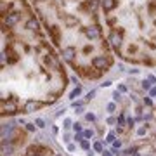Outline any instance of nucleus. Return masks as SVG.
Segmentation results:
<instances>
[{
  "mask_svg": "<svg viewBox=\"0 0 156 156\" xmlns=\"http://www.w3.org/2000/svg\"><path fill=\"white\" fill-rule=\"evenodd\" d=\"M102 156H113V154H111V151H102Z\"/></svg>",
  "mask_w": 156,
  "mask_h": 156,
  "instance_id": "obj_38",
  "label": "nucleus"
},
{
  "mask_svg": "<svg viewBox=\"0 0 156 156\" xmlns=\"http://www.w3.org/2000/svg\"><path fill=\"white\" fill-rule=\"evenodd\" d=\"M144 104H146V106H153V101L149 99V97H146V99H144Z\"/></svg>",
  "mask_w": 156,
  "mask_h": 156,
  "instance_id": "obj_28",
  "label": "nucleus"
},
{
  "mask_svg": "<svg viewBox=\"0 0 156 156\" xmlns=\"http://www.w3.org/2000/svg\"><path fill=\"white\" fill-rule=\"evenodd\" d=\"M92 66L95 70H106L108 66H109V59L106 56H95L92 59Z\"/></svg>",
  "mask_w": 156,
  "mask_h": 156,
  "instance_id": "obj_1",
  "label": "nucleus"
},
{
  "mask_svg": "<svg viewBox=\"0 0 156 156\" xmlns=\"http://www.w3.org/2000/svg\"><path fill=\"white\" fill-rule=\"evenodd\" d=\"M94 149H95V151H97V153H102V142H95V144H94Z\"/></svg>",
  "mask_w": 156,
  "mask_h": 156,
  "instance_id": "obj_17",
  "label": "nucleus"
},
{
  "mask_svg": "<svg viewBox=\"0 0 156 156\" xmlns=\"http://www.w3.org/2000/svg\"><path fill=\"white\" fill-rule=\"evenodd\" d=\"M40 106H42V104H40L38 101L30 99V101H26V104H24V113H35Z\"/></svg>",
  "mask_w": 156,
  "mask_h": 156,
  "instance_id": "obj_6",
  "label": "nucleus"
},
{
  "mask_svg": "<svg viewBox=\"0 0 156 156\" xmlns=\"http://www.w3.org/2000/svg\"><path fill=\"white\" fill-rule=\"evenodd\" d=\"M80 94H82V87H76V89H75V90L70 94V99H71V101H75L78 95H80Z\"/></svg>",
  "mask_w": 156,
  "mask_h": 156,
  "instance_id": "obj_12",
  "label": "nucleus"
},
{
  "mask_svg": "<svg viewBox=\"0 0 156 156\" xmlns=\"http://www.w3.org/2000/svg\"><path fill=\"white\" fill-rule=\"evenodd\" d=\"M26 128H28L30 132H35V128H36V125H35V123H26Z\"/></svg>",
  "mask_w": 156,
  "mask_h": 156,
  "instance_id": "obj_20",
  "label": "nucleus"
},
{
  "mask_svg": "<svg viewBox=\"0 0 156 156\" xmlns=\"http://www.w3.org/2000/svg\"><path fill=\"white\" fill-rule=\"evenodd\" d=\"M109 42H111V45H113L114 49H120L121 42H123L121 33H118V31H111V35H109Z\"/></svg>",
  "mask_w": 156,
  "mask_h": 156,
  "instance_id": "obj_2",
  "label": "nucleus"
},
{
  "mask_svg": "<svg viewBox=\"0 0 156 156\" xmlns=\"http://www.w3.org/2000/svg\"><path fill=\"white\" fill-rule=\"evenodd\" d=\"M94 95H95V90H90V92L87 94V101H90L94 97Z\"/></svg>",
  "mask_w": 156,
  "mask_h": 156,
  "instance_id": "obj_26",
  "label": "nucleus"
},
{
  "mask_svg": "<svg viewBox=\"0 0 156 156\" xmlns=\"http://www.w3.org/2000/svg\"><path fill=\"white\" fill-rule=\"evenodd\" d=\"M63 123H64V125H63V127H64V128H70V127H71V125H73V123H71V120H70V118H66V120H64V121H63Z\"/></svg>",
  "mask_w": 156,
  "mask_h": 156,
  "instance_id": "obj_22",
  "label": "nucleus"
},
{
  "mask_svg": "<svg viewBox=\"0 0 156 156\" xmlns=\"http://www.w3.org/2000/svg\"><path fill=\"white\" fill-rule=\"evenodd\" d=\"M75 56H76V49H75V47H66V49H63V59L64 61L71 63V61L75 59Z\"/></svg>",
  "mask_w": 156,
  "mask_h": 156,
  "instance_id": "obj_5",
  "label": "nucleus"
},
{
  "mask_svg": "<svg viewBox=\"0 0 156 156\" xmlns=\"http://www.w3.org/2000/svg\"><path fill=\"white\" fill-rule=\"evenodd\" d=\"M68 149H70V151H75V144H68Z\"/></svg>",
  "mask_w": 156,
  "mask_h": 156,
  "instance_id": "obj_40",
  "label": "nucleus"
},
{
  "mask_svg": "<svg viewBox=\"0 0 156 156\" xmlns=\"http://www.w3.org/2000/svg\"><path fill=\"white\" fill-rule=\"evenodd\" d=\"M19 19H21V14H19V12H11V14L5 16V24H7L9 28H12V26H16V24L19 23Z\"/></svg>",
  "mask_w": 156,
  "mask_h": 156,
  "instance_id": "obj_3",
  "label": "nucleus"
},
{
  "mask_svg": "<svg viewBox=\"0 0 156 156\" xmlns=\"http://www.w3.org/2000/svg\"><path fill=\"white\" fill-rule=\"evenodd\" d=\"M73 128H75V132H82V125H80V123H75V125H73Z\"/></svg>",
  "mask_w": 156,
  "mask_h": 156,
  "instance_id": "obj_25",
  "label": "nucleus"
},
{
  "mask_svg": "<svg viewBox=\"0 0 156 156\" xmlns=\"http://www.w3.org/2000/svg\"><path fill=\"white\" fill-rule=\"evenodd\" d=\"M134 156H141V154H139V153H134Z\"/></svg>",
  "mask_w": 156,
  "mask_h": 156,
  "instance_id": "obj_41",
  "label": "nucleus"
},
{
  "mask_svg": "<svg viewBox=\"0 0 156 156\" xmlns=\"http://www.w3.org/2000/svg\"><path fill=\"white\" fill-rule=\"evenodd\" d=\"M83 135H85V139H90V137L94 135V132L92 130H83Z\"/></svg>",
  "mask_w": 156,
  "mask_h": 156,
  "instance_id": "obj_21",
  "label": "nucleus"
},
{
  "mask_svg": "<svg viewBox=\"0 0 156 156\" xmlns=\"http://www.w3.org/2000/svg\"><path fill=\"white\" fill-rule=\"evenodd\" d=\"M113 99H114V101H120V99H121V95H120V92H118V90L113 94Z\"/></svg>",
  "mask_w": 156,
  "mask_h": 156,
  "instance_id": "obj_27",
  "label": "nucleus"
},
{
  "mask_svg": "<svg viewBox=\"0 0 156 156\" xmlns=\"http://www.w3.org/2000/svg\"><path fill=\"white\" fill-rule=\"evenodd\" d=\"M73 108L76 109V108H83V102L82 101H76V102H73Z\"/></svg>",
  "mask_w": 156,
  "mask_h": 156,
  "instance_id": "obj_23",
  "label": "nucleus"
},
{
  "mask_svg": "<svg viewBox=\"0 0 156 156\" xmlns=\"http://www.w3.org/2000/svg\"><path fill=\"white\" fill-rule=\"evenodd\" d=\"M123 123H125V116L121 114L120 118H118V125H123Z\"/></svg>",
  "mask_w": 156,
  "mask_h": 156,
  "instance_id": "obj_32",
  "label": "nucleus"
},
{
  "mask_svg": "<svg viewBox=\"0 0 156 156\" xmlns=\"http://www.w3.org/2000/svg\"><path fill=\"white\" fill-rule=\"evenodd\" d=\"M148 80L151 82V83H156V78L153 76V75H149V76H148Z\"/></svg>",
  "mask_w": 156,
  "mask_h": 156,
  "instance_id": "obj_33",
  "label": "nucleus"
},
{
  "mask_svg": "<svg viewBox=\"0 0 156 156\" xmlns=\"http://www.w3.org/2000/svg\"><path fill=\"white\" fill-rule=\"evenodd\" d=\"M75 19H73V17H68V19H66V24H68V26H70V24H75Z\"/></svg>",
  "mask_w": 156,
  "mask_h": 156,
  "instance_id": "obj_29",
  "label": "nucleus"
},
{
  "mask_svg": "<svg viewBox=\"0 0 156 156\" xmlns=\"http://www.w3.org/2000/svg\"><path fill=\"white\" fill-rule=\"evenodd\" d=\"M63 141L64 142H70V134H64L63 135Z\"/></svg>",
  "mask_w": 156,
  "mask_h": 156,
  "instance_id": "obj_34",
  "label": "nucleus"
},
{
  "mask_svg": "<svg viewBox=\"0 0 156 156\" xmlns=\"http://www.w3.org/2000/svg\"><path fill=\"white\" fill-rule=\"evenodd\" d=\"M2 111L9 114H14L17 111V106H16V102H2Z\"/></svg>",
  "mask_w": 156,
  "mask_h": 156,
  "instance_id": "obj_7",
  "label": "nucleus"
},
{
  "mask_svg": "<svg viewBox=\"0 0 156 156\" xmlns=\"http://www.w3.org/2000/svg\"><path fill=\"white\" fill-rule=\"evenodd\" d=\"M114 109H116V104H114V102H109V104H108V111H109V113H113Z\"/></svg>",
  "mask_w": 156,
  "mask_h": 156,
  "instance_id": "obj_19",
  "label": "nucleus"
},
{
  "mask_svg": "<svg viewBox=\"0 0 156 156\" xmlns=\"http://www.w3.org/2000/svg\"><path fill=\"white\" fill-rule=\"evenodd\" d=\"M127 123H128V127H132V125H134V120H132V118H128Z\"/></svg>",
  "mask_w": 156,
  "mask_h": 156,
  "instance_id": "obj_39",
  "label": "nucleus"
},
{
  "mask_svg": "<svg viewBox=\"0 0 156 156\" xmlns=\"http://www.w3.org/2000/svg\"><path fill=\"white\" fill-rule=\"evenodd\" d=\"M85 35H87V38L95 40V38L101 36V28L99 26H89V28H85Z\"/></svg>",
  "mask_w": 156,
  "mask_h": 156,
  "instance_id": "obj_4",
  "label": "nucleus"
},
{
  "mask_svg": "<svg viewBox=\"0 0 156 156\" xmlns=\"http://www.w3.org/2000/svg\"><path fill=\"white\" fill-rule=\"evenodd\" d=\"M114 121H116V120H114V118H113V116H111V118H108V123H109V125H113V123H114Z\"/></svg>",
  "mask_w": 156,
  "mask_h": 156,
  "instance_id": "obj_37",
  "label": "nucleus"
},
{
  "mask_svg": "<svg viewBox=\"0 0 156 156\" xmlns=\"http://www.w3.org/2000/svg\"><path fill=\"white\" fill-rule=\"evenodd\" d=\"M38 28V21H36L35 17H30L28 21H26V30H31V31H33V30H36Z\"/></svg>",
  "mask_w": 156,
  "mask_h": 156,
  "instance_id": "obj_10",
  "label": "nucleus"
},
{
  "mask_svg": "<svg viewBox=\"0 0 156 156\" xmlns=\"http://www.w3.org/2000/svg\"><path fill=\"white\" fill-rule=\"evenodd\" d=\"M113 146H114V148H120L121 142H120V141H114V142H113Z\"/></svg>",
  "mask_w": 156,
  "mask_h": 156,
  "instance_id": "obj_36",
  "label": "nucleus"
},
{
  "mask_svg": "<svg viewBox=\"0 0 156 156\" xmlns=\"http://www.w3.org/2000/svg\"><path fill=\"white\" fill-rule=\"evenodd\" d=\"M12 153H14V146H12V144L2 142V156H11Z\"/></svg>",
  "mask_w": 156,
  "mask_h": 156,
  "instance_id": "obj_9",
  "label": "nucleus"
},
{
  "mask_svg": "<svg viewBox=\"0 0 156 156\" xmlns=\"http://www.w3.org/2000/svg\"><path fill=\"white\" fill-rule=\"evenodd\" d=\"M142 89H144V90H151V82H149L148 78L142 82Z\"/></svg>",
  "mask_w": 156,
  "mask_h": 156,
  "instance_id": "obj_16",
  "label": "nucleus"
},
{
  "mask_svg": "<svg viewBox=\"0 0 156 156\" xmlns=\"http://www.w3.org/2000/svg\"><path fill=\"white\" fill-rule=\"evenodd\" d=\"M116 7V0H102V9L104 12H111Z\"/></svg>",
  "mask_w": 156,
  "mask_h": 156,
  "instance_id": "obj_8",
  "label": "nucleus"
},
{
  "mask_svg": "<svg viewBox=\"0 0 156 156\" xmlns=\"http://www.w3.org/2000/svg\"><path fill=\"white\" fill-rule=\"evenodd\" d=\"M137 134H139V135H144V134H146V127H141L139 130H137Z\"/></svg>",
  "mask_w": 156,
  "mask_h": 156,
  "instance_id": "obj_31",
  "label": "nucleus"
},
{
  "mask_svg": "<svg viewBox=\"0 0 156 156\" xmlns=\"http://www.w3.org/2000/svg\"><path fill=\"white\" fill-rule=\"evenodd\" d=\"M26 156H42V153H36L35 148H30L28 153H26Z\"/></svg>",
  "mask_w": 156,
  "mask_h": 156,
  "instance_id": "obj_14",
  "label": "nucleus"
},
{
  "mask_svg": "<svg viewBox=\"0 0 156 156\" xmlns=\"http://www.w3.org/2000/svg\"><path fill=\"white\" fill-rule=\"evenodd\" d=\"M106 141H108V142H114V132H109V134H108Z\"/></svg>",
  "mask_w": 156,
  "mask_h": 156,
  "instance_id": "obj_18",
  "label": "nucleus"
},
{
  "mask_svg": "<svg viewBox=\"0 0 156 156\" xmlns=\"http://www.w3.org/2000/svg\"><path fill=\"white\" fill-rule=\"evenodd\" d=\"M118 90H120V92H125V90H127V87H125V85H120V87H118Z\"/></svg>",
  "mask_w": 156,
  "mask_h": 156,
  "instance_id": "obj_35",
  "label": "nucleus"
},
{
  "mask_svg": "<svg viewBox=\"0 0 156 156\" xmlns=\"http://www.w3.org/2000/svg\"><path fill=\"white\" fill-rule=\"evenodd\" d=\"M50 35L54 38V43H59V28H57V26H52V28H50Z\"/></svg>",
  "mask_w": 156,
  "mask_h": 156,
  "instance_id": "obj_11",
  "label": "nucleus"
},
{
  "mask_svg": "<svg viewBox=\"0 0 156 156\" xmlns=\"http://www.w3.org/2000/svg\"><path fill=\"white\" fill-rule=\"evenodd\" d=\"M149 95H151V97H156V87H153V89L149 90Z\"/></svg>",
  "mask_w": 156,
  "mask_h": 156,
  "instance_id": "obj_30",
  "label": "nucleus"
},
{
  "mask_svg": "<svg viewBox=\"0 0 156 156\" xmlns=\"http://www.w3.org/2000/svg\"><path fill=\"white\" fill-rule=\"evenodd\" d=\"M85 118H87V120H89V121H94V120H95V114L89 113V114H85Z\"/></svg>",
  "mask_w": 156,
  "mask_h": 156,
  "instance_id": "obj_24",
  "label": "nucleus"
},
{
  "mask_svg": "<svg viewBox=\"0 0 156 156\" xmlns=\"http://www.w3.org/2000/svg\"><path fill=\"white\" fill-rule=\"evenodd\" d=\"M35 125L38 128H45V120H42V118H36V120H35Z\"/></svg>",
  "mask_w": 156,
  "mask_h": 156,
  "instance_id": "obj_15",
  "label": "nucleus"
},
{
  "mask_svg": "<svg viewBox=\"0 0 156 156\" xmlns=\"http://www.w3.org/2000/svg\"><path fill=\"white\" fill-rule=\"evenodd\" d=\"M80 146H82V149H85V151H90V142L87 141V139H83V141L80 142Z\"/></svg>",
  "mask_w": 156,
  "mask_h": 156,
  "instance_id": "obj_13",
  "label": "nucleus"
}]
</instances>
